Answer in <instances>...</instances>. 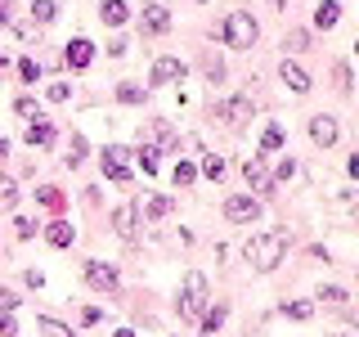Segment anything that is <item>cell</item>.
<instances>
[{
    "instance_id": "obj_38",
    "label": "cell",
    "mask_w": 359,
    "mask_h": 337,
    "mask_svg": "<svg viewBox=\"0 0 359 337\" xmlns=\"http://www.w3.org/2000/svg\"><path fill=\"white\" fill-rule=\"evenodd\" d=\"M332 81H337V90H351V67L337 63V67H332Z\"/></svg>"
},
{
    "instance_id": "obj_12",
    "label": "cell",
    "mask_w": 359,
    "mask_h": 337,
    "mask_svg": "<svg viewBox=\"0 0 359 337\" xmlns=\"http://www.w3.org/2000/svg\"><path fill=\"white\" fill-rule=\"evenodd\" d=\"M63 59H67V67H72V72H81V67H90V63H95V45H90L86 37H76V41H67Z\"/></svg>"
},
{
    "instance_id": "obj_28",
    "label": "cell",
    "mask_w": 359,
    "mask_h": 337,
    "mask_svg": "<svg viewBox=\"0 0 359 337\" xmlns=\"http://www.w3.org/2000/svg\"><path fill=\"white\" fill-rule=\"evenodd\" d=\"M67 166H81L86 162V135H72V140H67V157H63Z\"/></svg>"
},
{
    "instance_id": "obj_21",
    "label": "cell",
    "mask_w": 359,
    "mask_h": 337,
    "mask_svg": "<svg viewBox=\"0 0 359 337\" xmlns=\"http://www.w3.org/2000/svg\"><path fill=\"white\" fill-rule=\"evenodd\" d=\"M54 18H59V5H54V0H36V5H32V22L45 27V22H54Z\"/></svg>"
},
{
    "instance_id": "obj_18",
    "label": "cell",
    "mask_w": 359,
    "mask_h": 337,
    "mask_svg": "<svg viewBox=\"0 0 359 337\" xmlns=\"http://www.w3.org/2000/svg\"><path fill=\"white\" fill-rule=\"evenodd\" d=\"M337 18H341V5H337V0H323L319 9H314V27H337Z\"/></svg>"
},
{
    "instance_id": "obj_27",
    "label": "cell",
    "mask_w": 359,
    "mask_h": 337,
    "mask_svg": "<svg viewBox=\"0 0 359 337\" xmlns=\"http://www.w3.org/2000/svg\"><path fill=\"white\" fill-rule=\"evenodd\" d=\"M319 301H323V306H332V310H346V288H337V284L319 288Z\"/></svg>"
},
{
    "instance_id": "obj_4",
    "label": "cell",
    "mask_w": 359,
    "mask_h": 337,
    "mask_svg": "<svg viewBox=\"0 0 359 337\" xmlns=\"http://www.w3.org/2000/svg\"><path fill=\"white\" fill-rule=\"evenodd\" d=\"M126 157H135L130 149H121V144H108L104 157H99V166H104V180H112V185H126L130 180V162Z\"/></svg>"
},
{
    "instance_id": "obj_2",
    "label": "cell",
    "mask_w": 359,
    "mask_h": 337,
    "mask_svg": "<svg viewBox=\"0 0 359 337\" xmlns=\"http://www.w3.org/2000/svg\"><path fill=\"white\" fill-rule=\"evenodd\" d=\"M180 319L184 324H202V315L211 306V288H207V275L202 270H189L184 275V292H180Z\"/></svg>"
},
{
    "instance_id": "obj_48",
    "label": "cell",
    "mask_w": 359,
    "mask_h": 337,
    "mask_svg": "<svg viewBox=\"0 0 359 337\" xmlns=\"http://www.w3.org/2000/svg\"><path fill=\"white\" fill-rule=\"evenodd\" d=\"M0 157H9V140H0Z\"/></svg>"
},
{
    "instance_id": "obj_33",
    "label": "cell",
    "mask_w": 359,
    "mask_h": 337,
    "mask_svg": "<svg viewBox=\"0 0 359 337\" xmlns=\"http://www.w3.org/2000/svg\"><path fill=\"white\" fill-rule=\"evenodd\" d=\"M202 176H207V180H224V157L207 153V157H202Z\"/></svg>"
},
{
    "instance_id": "obj_29",
    "label": "cell",
    "mask_w": 359,
    "mask_h": 337,
    "mask_svg": "<svg viewBox=\"0 0 359 337\" xmlns=\"http://www.w3.org/2000/svg\"><path fill=\"white\" fill-rule=\"evenodd\" d=\"M135 157H140V166H144V176H157V157H162V153H157V149H153V144H140V153H135Z\"/></svg>"
},
{
    "instance_id": "obj_3",
    "label": "cell",
    "mask_w": 359,
    "mask_h": 337,
    "mask_svg": "<svg viewBox=\"0 0 359 337\" xmlns=\"http://www.w3.org/2000/svg\"><path fill=\"white\" fill-rule=\"evenodd\" d=\"M220 32H224V45H229V50H252L256 37H261L256 18H252V14H243V9L224 18V27H220Z\"/></svg>"
},
{
    "instance_id": "obj_19",
    "label": "cell",
    "mask_w": 359,
    "mask_h": 337,
    "mask_svg": "<svg viewBox=\"0 0 359 337\" xmlns=\"http://www.w3.org/2000/svg\"><path fill=\"white\" fill-rule=\"evenodd\" d=\"M171 211H175V198L171 194H157V198H149L144 216H149V220H162V216H171Z\"/></svg>"
},
{
    "instance_id": "obj_31",
    "label": "cell",
    "mask_w": 359,
    "mask_h": 337,
    "mask_svg": "<svg viewBox=\"0 0 359 337\" xmlns=\"http://www.w3.org/2000/svg\"><path fill=\"white\" fill-rule=\"evenodd\" d=\"M144 95H149V90H140V86H130V81H121V86H117V99H121V104H130V108H135V104H144Z\"/></svg>"
},
{
    "instance_id": "obj_39",
    "label": "cell",
    "mask_w": 359,
    "mask_h": 337,
    "mask_svg": "<svg viewBox=\"0 0 359 337\" xmlns=\"http://www.w3.org/2000/svg\"><path fill=\"white\" fill-rule=\"evenodd\" d=\"M14 333H18L14 315H9V310H0V337H14Z\"/></svg>"
},
{
    "instance_id": "obj_25",
    "label": "cell",
    "mask_w": 359,
    "mask_h": 337,
    "mask_svg": "<svg viewBox=\"0 0 359 337\" xmlns=\"http://www.w3.org/2000/svg\"><path fill=\"white\" fill-rule=\"evenodd\" d=\"M36 329H41L45 337H72V329H67V324H59L54 315H41V319H36Z\"/></svg>"
},
{
    "instance_id": "obj_41",
    "label": "cell",
    "mask_w": 359,
    "mask_h": 337,
    "mask_svg": "<svg viewBox=\"0 0 359 337\" xmlns=\"http://www.w3.org/2000/svg\"><path fill=\"white\" fill-rule=\"evenodd\" d=\"M297 176V162H292V157H283V162H278V180H292Z\"/></svg>"
},
{
    "instance_id": "obj_15",
    "label": "cell",
    "mask_w": 359,
    "mask_h": 337,
    "mask_svg": "<svg viewBox=\"0 0 359 337\" xmlns=\"http://www.w3.org/2000/svg\"><path fill=\"white\" fill-rule=\"evenodd\" d=\"M99 18H104V27H121V22L130 18V5L126 0H104V5H99Z\"/></svg>"
},
{
    "instance_id": "obj_7",
    "label": "cell",
    "mask_w": 359,
    "mask_h": 337,
    "mask_svg": "<svg viewBox=\"0 0 359 337\" xmlns=\"http://www.w3.org/2000/svg\"><path fill=\"white\" fill-rule=\"evenodd\" d=\"M337 135H341V126H337V117H328V112H314L310 117V140L319 144V149H332Z\"/></svg>"
},
{
    "instance_id": "obj_1",
    "label": "cell",
    "mask_w": 359,
    "mask_h": 337,
    "mask_svg": "<svg viewBox=\"0 0 359 337\" xmlns=\"http://www.w3.org/2000/svg\"><path fill=\"white\" fill-rule=\"evenodd\" d=\"M287 234L283 230H265V234H252L243 247V256H247V265L252 270H261V275H269V270H278L283 265V256H287Z\"/></svg>"
},
{
    "instance_id": "obj_20",
    "label": "cell",
    "mask_w": 359,
    "mask_h": 337,
    "mask_svg": "<svg viewBox=\"0 0 359 337\" xmlns=\"http://www.w3.org/2000/svg\"><path fill=\"white\" fill-rule=\"evenodd\" d=\"M36 202H41L45 211H63V202H67V198H63V189H54V185H41V189H36Z\"/></svg>"
},
{
    "instance_id": "obj_49",
    "label": "cell",
    "mask_w": 359,
    "mask_h": 337,
    "mask_svg": "<svg viewBox=\"0 0 359 337\" xmlns=\"http://www.w3.org/2000/svg\"><path fill=\"white\" fill-rule=\"evenodd\" d=\"M112 337H135V333H130V329H117V333H112Z\"/></svg>"
},
{
    "instance_id": "obj_40",
    "label": "cell",
    "mask_w": 359,
    "mask_h": 337,
    "mask_svg": "<svg viewBox=\"0 0 359 337\" xmlns=\"http://www.w3.org/2000/svg\"><path fill=\"white\" fill-rule=\"evenodd\" d=\"M18 306V292H9V288H0V310H14Z\"/></svg>"
},
{
    "instance_id": "obj_9",
    "label": "cell",
    "mask_w": 359,
    "mask_h": 337,
    "mask_svg": "<svg viewBox=\"0 0 359 337\" xmlns=\"http://www.w3.org/2000/svg\"><path fill=\"white\" fill-rule=\"evenodd\" d=\"M216 112L229 121V126H247V121H252V112H256V104H252V95H233L229 104H220Z\"/></svg>"
},
{
    "instance_id": "obj_47",
    "label": "cell",
    "mask_w": 359,
    "mask_h": 337,
    "mask_svg": "<svg viewBox=\"0 0 359 337\" xmlns=\"http://www.w3.org/2000/svg\"><path fill=\"white\" fill-rule=\"evenodd\" d=\"M346 171H351V176H355V180H359V153H355V157H351V162H346Z\"/></svg>"
},
{
    "instance_id": "obj_43",
    "label": "cell",
    "mask_w": 359,
    "mask_h": 337,
    "mask_svg": "<svg viewBox=\"0 0 359 337\" xmlns=\"http://www.w3.org/2000/svg\"><path fill=\"white\" fill-rule=\"evenodd\" d=\"M99 319H104V310H99V306H86L81 310V324H99Z\"/></svg>"
},
{
    "instance_id": "obj_22",
    "label": "cell",
    "mask_w": 359,
    "mask_h": 337,
    "mask_svg": "<svg viewBox=\"0 0 359 337\" xmlns=\"http://www.w3.org/2000/svg\"><path fill=\"white\" fill-rule=\"evenodd\" d=\"M171 180H175V189L194 185V180H198V166H194V162H184V157H180V162H175V171H171Z\"/></svg>"
},
{
    "instance_id": "obj_24",
    "label": "cell",
    "mask_w": 359,
    "mask_h": 337,
    "mask_svg": "<svg viewBox=\"0 0 359 337\" xmlns=\"http://www.w3.org/2000/svg\"><path fill=\"white\" fill-rule=\"evenodd\" d=\"M224 315H229V306H224V301H216V306H207V315H202V329H207V333H216L220 324H224Z\"/></svg>"
},
{
    "instance_id": "obj_30",
    "label": "cell",
    "mask_w": 359,
    "mask_h": 337,
    "mask_svg": "<svg viewBox=\"0 0 359 337\" xmlns=\"http://www.w3.org/2000/svg\"><path fill=\"white\" fill-rule=\"evenodd\" d=\"M14 202H18V185L9 176H0V211H9Z\"/></svg>"
},
{
    "instance_id": "obj_50",
    "label": "cell",
    "mask_w": 359,
    "mask_h": 337,
    "mask_svg": "<svg viewBox=\"0 0 359 337\" xmlns=\"http://www.w3.org/2000/svg\"><path fill=\"white\" fill-rule=\"evenodd\" d=\"M355 54H359V41H355Z\"/></svg>"
},
{
    "instance_id": "obj_23",
    "label": "cell",
    "mask_w": 359,
    "mask_h": 337,
    "mask_svg": "<svg viewBox=\"0 0 359 337\" xmlns=\"http://www.w3.org/2000/svg\"><path fill=\"white\" fill-rule=\"evenodd\" d=\"M283 315L306 324V319H314V301H283Z\"/></svg>"
},
{
    "instance_id": "obj_36",
    "label": "cell",
    "mask_w": 359,
    "mask_h": 337,
    "mask_svg": "<svg viewBox=\"0 0 359 337\" xmlns=\"http://www.w3.org/2000/svg\"><path fill=\"white\" fill-rule=\"evenodd\" d=\"M18 77H22V81L32 86V81L41 77V63H36V59H18Z\"/></svg>"
},
{
    "instance_id": "obj_45",
    "label": "cell",
    "mask_w": 359,
    "mask_h": 337,
    "mask_svg": "<svg viewBox=\"0 0 359 337\" xmlns=\"http://www.w3.org/2000/svg\"><path fill=\"white\" fill-rule=\"evenodd\" d=\"M9 18H14V0H0V27H5Z\"/></svg>"
},
{
    "instance_id": "obj_46",
    "label": "cell",
    "mask_w": 359,
    "mask_h": 337,
    "mask_svg": "<svg viewBox=\"0 0 359 337\" xmlns=\"http://www.w3.org/2000/svg\"><path fill=\"white\" fill-rule=\"evenodd\" d=\"M22 279H27V288H41V284H45V275H41V270H27Z\"/></svg>"
},
{
    "instance_id": "obj_16",
    "label": "cell",
    "mask_w": 359,
    "mask_h": 337,
    "mask_svg": "<svg viewBox=\"0 0 359 337\" xmlns=\"http://www.w3.org/2000/svg\"><path fill=\"white\" fill-rule=\"evenodd\" d=\"M72 239H76V230L67 220H50V225H45V243H50V247H72Z\"/></svg>"
},
{
    "instance_id": "obj_35",
    "label": "cell",
    "mask_w": 359,
    "mask_h": 337,
    "mask_svg": "<svg viewBox=\"0 0 359 337\" xmlns=\"http://www.w3.org/2000/svg\"><path fill=\"white\" fill-rule=\"evenodd\" d=\"M306 45H310V32H301V27H292L283 37V50H306Z\"/></svg>"
},
{
    "instance_id": "obj_26",
    "label": "cell",
    "mask_w": 359,
    "mask_h": 337,
    "mask_svg": "<svg viewBox=\"0 0 359 337\" xmlns=\"http://www.w3.org/2000/svg\"><path fill=\"white\" fill-rule=\"evenodd\" d=\"M14 112H18V117H27V121H41V104L32 95H18L14 99Z\"/></svg>"
},
{
    "instance_id": "obj_10",
    "label": "cell",
    "mask_w": 359,
    "mask_h": 337,
    "mask_svg": "<svg viewBox=\"0 0 359 337\" xmlns=\"http://www.w3.org/2000/svg\"><path fill=\"white\" fill-rule=\"evenodd\" d=\"M86 284L95 292H112L117 288V265H104V261H86Z\"/></svg>"
},
{
    "instance_id": "obj_8",
    "label": "cell",
    "mask_w": 359,
    "mask_h": 337,
    "mask_svg": "<svg viewBox=\"0 0 359 337\" xmlns=\"http://www.w3.org/2000/svg\"><path fill=\"white\" fill-rule=\"evenodd\" d=\"M180 77H184V63H180V59H171V54H157V59H153V72H149L153 86H175Z\"/></svg>"
},
{
    "instance_id": "obj_14",
    "label": "cell",
    "mask_w": 359,
    "mask_h": 337,
    "mask_svg": "<svg viewBox=\"0 0 359 337\" xmlns=\"http://www.w3.org/2000/svg\"><path fill=\"white\" fill-rule=\"evenodd\" d=\"M112 230H117L121 239H135V230H140V207H135V202L117 207V211H112Z\"/></svg>"
},
{
    "instance_id": "obj_17",
    "label": "cell",
    "mask_w": 359,
    "mask_h": 337,
    "mask_svg": "<svg viewBox=\"0 0 359 337\" xmlns=\"http://www.w3.org/2000/svg\"><path fill=\"white\" fill-rule=\"evenodd\" d=\"M22 140H27L32 149H50V144H54V126L41 117V121H32V126H27V135H22Z\"/></svg>"
},
{
    "instance_id": "obj_6",
    "label": "cell",
    "mask_w": 359,
    "mask_h": 337,
    "mask_svg": "<svg viewBox=\"0 0 359 337\" xmlns=\"http://www.w3.org/2000/svg\"><path fill=\"white\" fill-rule=\"evenodd\" d=\"M224 216H229L233 225L256 220V216H261V198H252V194H233L229 202H224Z\"/></svg>"
},
{
    "instance_id": "obj_32",
    "label": "cell",
    "mask_w": 359,
    "mask_h": 337,
    "mask_svg": "<svg viewBox=\"0 0 359 337\" xmlns=\"http://www.w3.org/2000/svg\"><path fill=\"white\" fill-rule=\"evenodd\" d=\"M274 149H283V126H265L261 135V153H274Z\"/></svg>"
},
{
    "instance_id": "obj_37",
    "label": "cell",
    "mask_w": 359,
    "mask_h": 337,
    "mask_svg": "<svg viewBox=\"0 0 359 337\" xmlns=\"http://www.w3.org/2000/svg\"><path fill=\"white\" fill-rule=\"evenodd\" d=\"M45 99H50V104H67V99H72V86H50V90H45Z\"/></svg>"
},
{
    "instance_id": "obj_13",
    "label": "cell",
    "mask_w": 359,
    "mask_h": 337,
    "mask_svg": "<svg viewBox=\"0 0 359 337\" xmlns=\"http://www.w3.org/2000/svg\"><path fill=\"white\" fill-rule=\"evenodd\" d=\"M278 77H283V86L292 90V95H310V77H306V67H301V63L283 59V63H278Z\"/></svg>"
},
{
    "instance_id": "obj_34",
    "label": "cell",
    "mask_w": 359,
    "mask_h": 337,
    "mask_svg": "<svg viewBox=\"0 0 359 337\" xmlns=\"http://www.w3.org/2000/svg\"><path fill=\"white\" fill-rule=\"evenodd\" d=\"M153 135H157V144H162V149H175V131H171V121H153Z\"/></svg>"
},
{
    "instance_id": "obj_44",
    "label": "cell",
    "mask_w": 359,
    "mask_h": 337,
    "mask_svg": "<svg viewBox=\"0 0 359 337\" xmlns=\"http://www.w3.org/2000/svg\"><path fill=\"white\" fill-rule=\"evenodd\" d=\"M14 230H18V239H32V234H36V225H32V220H22V216H18V225H14Z\"/></svg>"
},
{
    "instance_id": "obj_11",
    "label": "cell",
    "mask_w": 359,
    "mask_h": 337,
    "mask_svg": "<svg viewBox=\"0 0 359 337\" xmlns=\"http://www.w3.org/2000/svg\"><path fill=\"white\" fill-rule=\"evenodd\" d=\"M140 27L149 32V37H162V32H171V9H166V5H144Z\"/></svg>"
},
{
    "instance_id": "obj_42",
    "label": "cell",
    "mask_w": 359,
    "mask_h": 337,
    "mask_svg": "<svg viewBox=\"0 0 359 337\" xmlns=\"http://www.w3.org/2000/svg\"><path fill=\"white\" fill-rule=\"evenodd\" d=\"M202 67H207V77H211V81H220V77H224V67H220V59H207V63H202Z\"/></svg>"
},
{
    "instance_id": "obj_5",
    "label": "cell",
    "mask_w": 359,
    "mask_h": 337,
    "mask_svg": "<svg viewBox=\"0 0 359 337\" xmlns=\"http://www.w3.org/2000/svg\"><path fill=\"white\" fill-rule=\"evenodd\" d=\"M243 180L252 185V194H274V176H269L265 157H247V162H243Z\"/></svg>"
}]
</instances>
